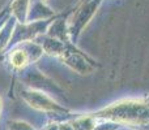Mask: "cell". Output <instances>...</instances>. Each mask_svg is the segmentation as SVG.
Wrapping results in <instances>:
<instances>
[{"mask_svg":"<svg viewBox=\"0 0 149 130\" xmlns=\"http://www.w3.org/2000/svg\"><path fill=\"white\" fill-rule=\"evenodd\" d=\"M9 130H34V129L29 124L24 122V121H10Z\"/></svg>","mask_w":149,"mask_h":130,"instance_id":"3","label":"cell"},{"mask_svg":"<svg viewBox=\"0 0 149 130\" xmlns=\"http://www.w3.org/2000/svg\"><path fill=\"white\" fill-rule=\"evenodd\" d=\"M30 56L28 54V50L16 48L10 52L9 55V63L15 69H22L29 64Z\"/></svg>","mask_w":149,"mask_h":130,"instance_id":"2","label":"cell"},{"mask_svg":"<svg viewBox=\"0 0 149 130\" xmlns=\"http://www.w3.org/2000/svg\"><path fill=\"white\" fill-rule=\"evenodd\" d=\"M24 99L31 105V107L37 108L41 111H64L63 108H60L59 105H56L54 102L46 98L45 95L39 94V92H33V91H28L22 94Z\"/></svg>","mask_w":149,"mask_h":130,"instance_id":"1","label":"cell"},{"mask_svg":"<svg viewBox=\"0 0 149 130\" xmlns=\"http://www.w3.org/2000/svg\"><path fill=\"white\" fill-rule=\"evenodd\" d=\"M0 112H1V100H0Z\"/></svg>","mask_w":149,"mask_h":130,"instance_id":"4","label":"cell"}]
</instances>
